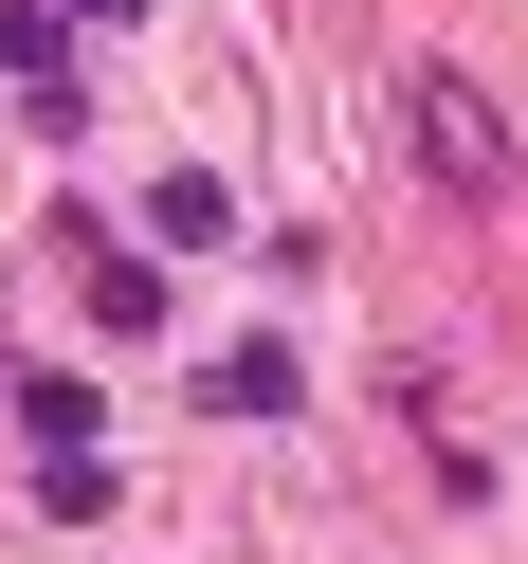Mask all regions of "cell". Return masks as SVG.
I'll list each match as a JSON object with an SVG mask.
<instances>
[{
  "label": "cell",
  "mask_w": 528,
  "mask_h": 564,
  "mask_svg": "<svg viewBox=\"0 0 528 564\" xmlns=\"http://www.w3.org/2000/svg\"><path fill=\"white\" fill-rule=\"evenodd\" d=\"M401 147L438 164L455 200H510V110H492V91L455 74V55H419V74H401Z\"/></svg>",
  "instance_id": "cell-1"
},
{
  "label": "cell",
  "mask_w": 528,
  "mask_h": 564,
  "mask_svg": "<svg viewBox=\"0 0 528 564\" xmlns=\"http://www.w3.org/2000/svg\"><path fill=\"white\" fill-rule=\"evenodd\" d=\"M201 401H219V419H292V346H219Z\"/></svg>",
  "instance_id": "cell-2"
},
{
  "label": "cell",
  "mask_w": 528,
  "mask_h": 564,
  "mask_svg": "<svg viewBox=\"0 0 528 564\" xmlns=\"http://www.w3.org/2000/svg\"><path fill=\"white\" fill-rule=\"evenodd\" d=\"M164 310H183V292H164V273H147V256H110V273H91V328H128V346H147V328H164Z\"/></svg>",
  "instance_id": "cell-3"
}]
</instances>
